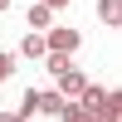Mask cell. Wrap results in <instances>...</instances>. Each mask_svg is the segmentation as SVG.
I'll list each match as a JSON object with an SVG mask.
<instances>
[{
    "label": "cell",
    "mask_w": 122,
    "mask_h": 122,
    "mask_svg": "<svg viewBox=\"0 0 122 122\" xmlns=\"http://www.w3.org/2000/svg\"><path fill=\"white\" fill-rule=\"evenodd\" d=\"M78 44H83V34L68 29V25H49V34H44V49H49V54H78Z\"/></svg>",
    "instance_id": "cell-1"
},
{
    "label": "cell",
    "mask_w": 122,
    "mask_h": 122,
    "mask_svg": "<svg viewBox=\"0 0 122 122\" xmlns=\"http://www.w3.org/2000/svg\"><path fill=\"white\" fill-rule=\"evenodd\" d=\"M54 78H59V93H64V98H78V93H83V83H88V78L78 73L73 64H64V68L54 73Z\"/></svg>",
    "instance_id": "cell-2"
},
{
    "label": "cell",
    "mask_w": 122,
    "mask_h": 122,
    "mask_svg": "<svg viewBox=\"0 0 122 122\" xmlns=\"http://www.w3.org/2000/svg\"><path fill=\"white\" fill-rule=\"evenodd\" d=\"M98 20H103L107 29L122 25V0H98Z\"/></svg>",
    "instance_id": "cell-3"
},
{
    "label": "cell",
    "mask_w": 122,
    "mask_h": 122,
    "mask_svg": "<svg viewBox=\"0 0 122 122\" xmlns=\"http://www.w3.org/2000/svg\"><path fill=\"white\" fill-rule=\"evenodd\" d=\"M49 25H54V10H49V5H39V0H34V5H29V29H39V34H44Z\"/></svg>",
    "instance_id": "cell-4"
},
{
    "label": "cell",
    "mask_w": 122,
    "mask_h": 122,
    "mask_svg": "<svg viewBox=\"0 0 122 122\" xmlns=\"http://www.w3.org/2000/svg\"><path fill=\"white\" fill-rule=\"evenodd\" d=\"M15 117H39V88H25V93H20Z\"/></svg>",
    "instance_id": "cell-5"
},
{
    "label": "cell",
    "mask_w": 122,
    "mask_h": 122,
    "mask_svg": "<svg viewBox=\"0 0 122 122\" xmlns=\"http://www.w3.org/2000/svg\"><path fill=\"white\" fill-rule=\"evenodd\" d=\"M117 112H122V103H117V93H103V103L93 107V122H98V117H103V122H112Z\"/></svg>",
    "instance_id": "cell-6"
},
{
    "label": "cell",
    "mask_w": 122,
    "mask_h": 122,
    "mask_svg": "<svg viewBox=\"0 0 122 122\" xmlns=\"http://www.w3.org/2000/svg\"><path fill=\"white\" fill-rule=\"evenodd\" d=\"M39 112H44V117H59V112H64V93H59V88H54V93H39Z\"/></svg>",
    "instance_id": "cell-7"
},
{
    "label": "cell",
    "mask_w": 122,
    "mask_h": 122,
    "mask_svg": "<svg viewBox=\"0 0 122 122\" xmlns=\"http://www.w3.org/2000/svg\"><path fill=\"white\" fill-rule=\"evenodd\" d=\"M20 54H25V59H44V54H49V49H44V34H39V29H34V34H25Z\"/></svg>",
    "instance_id": "cell-8"
},
{
    "label": "cell",
    "mask_w": 122,
    "mask_h": 122,
    "mask_svg": "<svg viewBox=\"0 0 122 122\" xmlns=\"http://www.w3.org/2000/svg\"><path fill=\"white\" fill-rule=\"evenodd\" d=\"M59 117H64V122H83V117H88V107H83V103H68V98H64V112H59Z\"/></svg>",
    "instance_id": "cell-9"
},
{
    "label": "cell",
    "mask_w": 122,
    "mask_h": 122,
    "mask_svg": "<svg viewBox=\"0 0 122 122\" xmlns=\"http://www.w3.org/2000/svg\"><path fill=\"white\" fill-rule=\"evenodd\" d=\"M10 73H15V54H5V49H0V83H5Z\"/></svg>",
    "instance_id": "cell-10"
},
{
    "label": "cell",
    "mask_w": 122,
    "mask_h": 122,
    "mask_svg": "<svg viewBox=\"0 0 122 122\" xmlns=\"http://www.w3.org/2000/svg\"><path fill=\"white\" fill-rule=\"evenodd\" d=\"M39 5H49V10H64V5H68V0H39Z\"/></svg>",
    "instance_id": "cell-11"
},
{
    "label": "cell",
    "mask_w": 122,
    "mask_h": 122,
    "mask_svg": "<svg viewBox=\"0 0 122 122\" xmlns=\"http://www.w3.org/2000/svg\"><path fill=\"white\" fill-rule=\"evenodd\" d=\"M5 10H10V0H0V15H5Z\"/></svg>",
    "instance_id": "cell-12"
}]
</instances>
